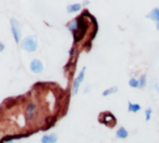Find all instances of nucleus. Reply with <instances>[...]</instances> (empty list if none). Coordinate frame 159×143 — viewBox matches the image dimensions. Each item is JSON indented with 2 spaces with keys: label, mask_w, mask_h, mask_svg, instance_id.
<instances>
[{
  "label": "nucleus",
  "mask_w": 159,
  "mask_h": 143,
  "mask_svg": "<svg viewBox=\"0 0 159 143\" xmlns=\"http://www.w3.org/2000/svg\"><path fill=\"white\" fill-rule=\"evenodd\" d=\"M20 46L22 50L27 51V52H34L37 48V39L36 36H26L21 42Z\"/></svg>",
  "instance_id": "nucleus-1"
},
{
  "label": "nucleus",
  "mask_w": 159,
  "mask_h": 143,
  "mask_svg": "<svg viewBox=\"0 0 159 143\" xmlns=\"http://www.w3.org/2000/svg\"><path fill=\"white\" fill-rule=\"evenodd\" d=\"M10 25H11V32H12V36H14L15 41H16V42H20L21 30H20V25H19V22H17L15 19H11Z\"/></svg>",
  "instance_id": "nucleus-2"
},
{
  "label": "nucleus",
  "mask_w": 159,
  "mask_h": 143,
  "mask_svg": "<svg viewBox=\"0 0 159 143\" xmlns=\"http://www.w3.org/2000/svg\"><path fill=\"white\" fill-rule=\"evenodd\" d=\"M84 73H86V67H83L81 71H80V73L77 75V77L75 78V81H73V93L76 95L77 92H78V87H80V85L82 83V81H83V78H84Z\"/></svg>",
  "instance_id": "nucleus-3"
},
{
  "label": "nucleus",
  "mask_w": 159,
  "mask_h": 143,
  "mask_svg": "<svg viewBox=\"0 0 159 143\" xmlns=\"http://www.w3.org/2000/svg\"><path fill=\"white\" fill-rule=\"evenodd\" d=\"M30 70H31L34 73H41V72L43 71V63H42L40 60L35 58V60H32V61L30 62Z\"/></svg>",
  "instance_id": "nucleus-4"
},
{
  "label": "nucleus",
  "mask_w": 159,
  "mask_h": 143,
  "mask_svg": "<svg viewBox=\"0 0 159 143\" xmlns=\"http://www.w3.org/2000/svg\"><path fill=\"white\" fill-rule=\"evenodd\" d=\"M147 17L150 19V20H153V21L155 22V25H157V30H159V9H158V7L153 9V10L147 15Z\"/></svg>",
  "instance_id": "nucleus-5"
},
{
  "label": "nucleus",
  "mask_w": 159,
  "mask_h": 143,
  "mask_svg": "<svg viewBox=\"0 0 159 143\" xmlns=\"http://www.w3.org/2000/svg\"><path fill=\"white\" fill-rule=\"evenodd\" d=\"M57 142V136L51 133V134H45L41 138V143H56Z\"/></svg>",
  "instance_id": "nucleus-6"
},
{
  "label": "nucleus",
  "mask_w": 159,
  "mask_h": 143,
  "mask_svg": "<svg viewBox=\"0 0 159 143\" xmlns=\"http://www.w3.org/2000/svg\"><path fill=\"white\" fill-rule=\"evenodd\" d=\"M116 137H117V138H120V139H124V138L128 137V131H127L124 127H120L119 129H117Z\"/></svg>",
  "instance_id": "nucleus-7"
},
{
  "label": "nucleus",
  "mask_w": 159,
  "mask_h": 143,
  "mask_svg": "<svg viewBox=\"0 0 159 143\" xmlns=\"http://www.w3.org/2000/svg\"><path fill=\"white\" fill-rule=\"evenodd\" d=\"M81 7H82V5L81 4H71V5H68L67 6V12H77V11H80L81 10Z\"/></svg>",
  "instance_id": "nucleus-8"
},
{
  "label": "nucleus",
  "mask_w": 159,
  "mask_h": 143,
  "mask_svg": "<svg viewBox=\"0 0 159 143\" xmlns=\"http://www.w3.org/2000/svg\"><path fill=\"white\" fill-rule=\"evenodd\" d=\"M139 109H140V106H139L138 103H132V102L128 103V111H129V112L137 113V112H139Z\"/></svg>",
  "instance_id": "nucleus-9"
},
{
  "label": "nucleus",
  "mask_w": 159,
  "mask_h": 143,
  "mask_svg": "<svg viewBox=\"0 0 159 143\" xmlns=\"http://www.w3.org/2000/svg\"><path fill=\"white\" fill-rule=\"evenodd\" d=\"M35 109H36V106H35L34 103H31V104H29V106L26 107V113H27V116H29L30 118H32V113L35 112Z\"/></svg>",
  "instance_id": "nucleus-10"
},
{
  "label": "nucleus",
  "mask_w": 159,
  "mask_h": 143,
  "mask_svg": "<svg viewBox=\"0 0 159 143\" xmlns=\"http://www.w3.org/2000/svg\"><path fill=\"white\" fill-rule=\"evenodd\" d=\"M128 85H129L130 87H133V88H139V80L132 77V78L128 81Z\"/></svg>",
  "instance_id": "nucleus-11"
},
{
  "label": "nucleus",
  "mask_w": 159,
  "mask_h": 143,
  "mask_svg": "<svg viewBox=\"0 0 159 143\" xmlns=\"http://www.w3.org/2000/svg\"><path fill=\"white\" fill-rule=\"evenodd\" d=\"M77 26H78V21L77 20H73V21H71L68 24V30L72 31V32H75L77 30Z\"/></svg>",
  "instance_id": "nucleus-12"
},
{
  "label": "nucleus",
  "mask_w": 159,
  "mask_h": 143,
  "mask_svg": "<svg viewBox=\"0 0 159 143\" xmlns=\"http://www.w3.org/2000/svg\"><path fill=\"white\" fill-rule=\"evenodd\" d=\"M117 91H118L117 87H111V88L103 91V92H102V96H109V95H112V93H116Z\"/></svg>",
  "instance_id": "nucleus-13"
},
{
  "label": "nucleus",
  "mask_w": 159,
  "mask_h": 143,
  "mask_svg": "<svg viewBox=\"0 0 159 143\" xmlns=\"http://www.w3.org/2000/svg\"><path fill=\"white\" fill-rule=\"evenodd\" d=\"M145 85H147V78H145V76H142V77L139 78V88L144 87Z\"/></svg>",
  "instance_id": "nucleus-14"
},
{
  "label": "nucleus",
  "mask_w": 159,
  "mask_h": 143,
  "mask_svg": "<svg viewBox=\"0 0 159 143\" xmlns=\"http://www.w3.org/2000/svg\"><path fill=\"white\" fill-rule=\"evenodd\" d=\"M150 116H152V108H147L145 109V119L149 121L150 119Z\"/></svg>",
  "instance_id": "nucleus-15"
},
{
  "label": "nucleus",
  "mask_w": 159,
  "mask_h": 143,
  "mask_svg": "<svg viewBox=\"0 0 159 143\" xmlns=\"http://www.w3.org/2000/svg\"><path fill=\"white\" fill-rule=\"evenodd\" d=\"M4 48H5L4 44H2V42H0V52H2V51H4Z\"/></svg>",
  "instance_id": "nucleus-16"
},
{
  "label": "nucleus",
  "mask_w": 159,
  "mask_h": 143,
  "mask_svg": "<svg viewBox=\"0 0 159 143\" xmlns=\"http://www.w3.org/2000/svg\"><path fill=\"white\" fill-rule=\"evenodd\" d=\"M88 91H89V86H87V87H86V90H84V92H86V93H87V92H88Z\"/></svg>",
  "instance_id": "nucleus-17"
},
{
  "label": "nucleus",
  "mask_w": 159,
  "mask_h": 143,
  "mask_svg": "<svg viewBox=\"0 0 159 143\" xmlns=\"http://www.w3.org/2000/svg\"><path fill=\"white\" fill-rule=\"evenodd\" d=\"M158 93H159V87H158Z\"/></svg>",
  "instance_id": "nucleus-18"
}]
</instances>
